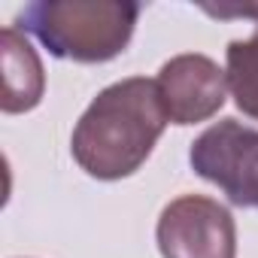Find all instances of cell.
<instances>
[{"instance_id": "cell-6", "label": "cell", "mask_w": 258, "mask_h": 258, "mask_svg": "<svg viewBox=\"0 0 258 258\" xmlns=\"http://www.w3.org/2000/svg\"><path fill=\"white\" fill-rule=\"evenodd\" d=\"M0 58H4V94H0V109L7 115L31 112L43 94H46V70L31 46V40L16 28H4L0 34Z\"/></svg>"}, {"instance_id": "cell-3", "label": "cell", "mask_w": 258, "mask_h": 258, "mask_svg": "<svg viewBox=\"0 0 258 258\" xmlns=\"http://www.w3.org/2000/svg\"><path fill=\"white\" fill-rule=\"evenodd\" d=\"M191 170L219 185L234 207L258 210V127L222 118L188 149Z\"/></svg>"}, {"instance_id": "cell-2", "label": "cell", "mask_w": 258, "mask_h": 258, "mask_svg": "<svg viewBox=\"0 0 258 258\" xmlns=\"http://www.w3.org/2000/svg\"><path fill=\"white\" fill-rule=\"evenodd\" d=\"M137 19L140 7L131 0H37L19 13L16 28L34 34L55 58L103 64L127 49Z\"/></svg>"}, {"instance_id": "cell-5", "label": "cell", "mask_w": 258, "mask_h": 258, "mask_svg": "<svg viewBox=\"0 0 258 258\" xmlns=\"http://www.w3.org/2000/svg\"><path fill=\"white\" fill-rule=\"evenodd\" d=\"M155 82L167 118L182 127L213 118L228 97L225 70L210 55L201 52H185L164 61Z\"/></svg>"}, {"instance_id": "cell-1", "label": "cell", "mask_w": 258, "mask_h": 258, "mask_svg": "<svg viewBox=\"0 0 258 258\" xmlns=\"http://www.w3.org/2000/svg\"><path fill=\"white\" fill-rule=\"evenodd\" d=\"M167 121L155 79H118L79 115L70 137L73 161L94 179H124L146 164Z\"/></svg>"}, {"instance_id": "cell-7", "label": "cell", "mask_w": 258, "mask_h": 258, "mask_svg": "<svg viewBox=\"0 0 258 258\" xmlns=\"http://www.w3.org/2000/svg\"><path fill=\"white\" fill-rule=\"evenodd\" d=\"M225 76L237 109L249 118H258V37L255 34L249 40L228 43Z\"/></svg>"}, {"instance_id": "cell-4", "label": "cell", "mask_w": 258, "mask_h": 258, "mask_svg": "<svg viewBox=\"0 0 258 258\" xmlns=\"http://www.w3.org/2000/svg\"><path fill=\"white\" fill-rule=\"evenodd\" d=\"M161 258H237V225L225 204L204 195L170 201L155 225Z\"/></svg>"}, {"instance_id": "cell-8", "label": "cell", "mask_w": 258, "mask_h": 258, "mask_svg": "<svg viewBox=\"0 0 258 258\" xmlns=\"http://www.w3.org/2000/svg\"><path fill=\"white\" fill-rule=\"evenodd\" d=\"M204 13L219 16V19H231V16L255 19V37H258V7H204Z\"/></svg>"}]
</instances>
